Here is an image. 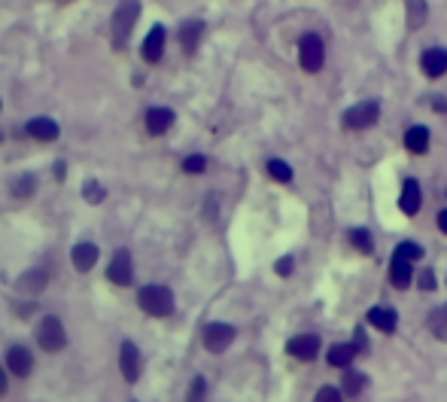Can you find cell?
<instances>
[{"mask_svg": "<svg viewBox=\"0 0 447 402\" xmlns=\"http://www.w3.org/2000/svg\"><path fill=\"white\" fill-rule=\"evenodd\" d=\"M137 305L149 317H167L174 311V292L162 287V283H149V287H143L137 292Z\"/></svg>", "mask_w": 447, "mask_h": 402, "instance_id": "cell-1", "label": "cell"}, {"mask_svg": "<svg viewBox=\"0 0 447 402\" xmlns=\"http://www.w3.org/2000/svg\"><path fill=\"white\" fill-rule=\"evenodd\" d=\"M298 58H301V67L308 73H317L323 67V58H326V49H323V40L317 34H305L298 40Z\"/></svg>", "mask_w": 447, "mask_h": 402, "instance_id": "cell-2", "label": "cell"}, {"mask_svg": "<svg viewBox=\"0 0 447 402\" xmlns=\"http://www.w3.org/2000/svg\"><path fill=\"white\" fill-rule=\"evenodd\" d=\"M377 116H381V107H377V100H362V104L350 107V110L344 113V128H353V131L371 128V125L377 122Z\"/></svg>", "mask_w": 447, "mask_h": 402, "instance_id": "cell-3", "label": "cell"}, {"mask_svg": "<svg viewBox=\"0 0 447 402\" xmlns=\"http://www.w3.org/2000/svg\"><path fill=\"white\" fill-rule=\"evenodd\" d=\"M37 341H40V348L49 350V354H55V350H61L67 345V335H64V326L58 317H46L43 323H40V329H37Z\"/></svg>", "mask_w": 447, "mask_h": 402, "instance_id": "cell-4", "label": "cell"}, {"mask_svg": "<svg viewBox=\"0 0 447 402\" xmlns=\"http://www.w3.org/2000/svg\"><path fill=\"white\" fill-rule=\"evenodd\" d=\"M140 15V3H122L119 10L113 15V40H116V49H122V43L128 40V34L134 28V22H137Z\"/></svg>", "mask_w": 447, "mask_h": 402, "instance_id": "cell-5", "label": "cell"}, {"mask_svg": "<svg viewBox=\"0 0 447 402\" xmlns=\"http://www.w3.org/2000/svg\"><path fill=\"white\" fill-rule=\"evenodd\" d=\"M201 338H204V348L210 350V354H222V350L234 341V326L210 323V326H204V335H201Z\"/></svg>", "mask_w": 447, "mask_h": 402, "instance_id": "cell-6", "label": "cell"}, {"mask_svg": "<svg viewBox=\"0 0 447 402\" xmlns=\"http://www.w3.org/2000/svg\"><path fill=\"white\" fill-rule=\"evenodd\" d=\"M107 278L113 281V283H119V287H128V283H131V278H134V268H131V256H128V250H116L113 262H109V268H107Z\"/></svg>", "mask_w": 447, "mask_h": 402, "instance_id": "cell-7", "label": "cell"}, {"mask_svg": "<svg viewBox=\"0 0 447 402\" xmlns=\"http://www.w3.org/2000/svg\"><path fill=\"white\" fill-rule=\"evenodd\" d=\"M286 354L295 359H314L319 354V338L317 335H295V338L286 341Z\"/></svg>", "mask_w": 447, "mask_h": 402, "instance_id": "cell-8", "label": "cell"}, {"mask_svg": "<svg viewBox=\"0 0 447 402\" xmlns=\"http://www.w3.org/2000/svg\"><path fill=\"white\" fill-rule=\"evenodd\" d=\"M119 366H122V375L125 381H137L140 378V350L134 341H125L122 350H119Z\"/></svg>", "mask_w": 447, "mask_h": 402, "instance_id": "cell-9", "label": "cell"}, {"mask_svg": "<svg viewBox=\"0 0 447 402\" xmlns=\"http://www.w3.org/2000/svg\"><path fill=\"white\" fill-rule=\"evenodd\" d=\"M162 52H165V28L162 24H153V31H149L146 40H143L140 55H143V61L146 64H156L158 58H162Z\"/></svg>", "mask_w": 447, "mask_h": 402, "instance_id": "cell-10", "label": "cell"}, {"mask_svg": "<svg viewBox=\"0 0 447 402\" xmlns=\"http://www.w3.org/2000/svg\"><path fill=\"white\" fill-rule=\"evenodd\" d=\"M6 366L13 368L19 378H24V375H31V368H33V357H31V350L28 348H22V345H15L6 350Z\"/></svg>", "mask_w": 447, "mask_h": 402, "instance_id": "cell-11", "label": "cell"}, {"mask_svg": "<svg viewBox=\"0 0 447 402\" xmlns=\"http://www.w3.org/2000/svg\"><path fill=\"white\" fill-rule=\"evenodd\" d=\"M423 70H426V77H432V80L444 77L447 73V49H438V46L426 49L423 52Z\"/></svg>", "mask_w": 447, "mask_h": 402, "instance_id": "cell-12", "label": "cell"}, {"mask_svg": "<svg viewBox=\"0 0 447 402\" xmlns=\"http://www.w3.org/2000/svg\"><path fill=\"white\" fill-rule=\"evenodd\" d=\"M420 201H423V195H420V183L417 180H404V186H402V198H399V207L408 216H414L420 211Z\"/></svg>", "mask_w": 447, "mask_h": 402, "instance_id": "cell-13", "label": "cell"}, {"mask_svg": "<svg viewBox=\"0 0 447 402\" xmlns=\"http://www.w3.org/2000/svg\"><path fill=\"white\" fill-rule=\"evenodd\" d=\"M171 125H174V113L167 110V107H153V110L146 113V131L149 134H165Z\"/></svg>", "mask_w": 447, "mask_h": 402, "instance_id": "cell-14", "label": "cell"}, {"mask_svg": "<svg viewBox=\"0 0 447 402\" xmlns=\"http://www.w3.org/2000/svg\"><path fill=\"white\" fill-rule=\"evenodd\" d=\"M404 147H408V153L423 156L429 149V128L426 125H414V128H408V134H404Z\"/></svg>", "mask_w": 447, "mask_h": 402, "instance_id": "cell-15", "label": "cell"}, {"mask_svg": "<svg viewBox=\"0 0 447 402\" xmlns=\"http://www.w3.org/2000/svg\"><path fill=\"white\" fill-rule=\"evenodd\" d=\"M28 134L37 140H55L58 134H61V128H58L52 119H46V116H37V119L28 122Z\"/></svg>", "mask_w": 447, "mask_h": 402, "instance_id": "cell-16", "label": "cell"}, {"mask_svg": "<svg viewBox=\"0 0 447 402\" xmlns=\"http://www.w3.org/2000/svg\"><path fill=\"white\" fill-rule=\"evenodd\" d=\"M368 323H371V326H377L381 332H393V329H395V323H399V317H395L393 308L377 305V308H371V311H368Z\"/></svg>", "mask_w": 447, "mask_h": 402, "instance_id": "cell-17", "label": "cell"}, {"mask_svg": "<svg viewBox=\"0 0 447 402\" xmlns=\"http://www.w3.org/2000/svg\"><path fill=\"white\" fill-rule=\"evenodd\" d=\"M70 259H73V268H77V271H89V268L98 262V247L95 244H77Z\"/></svg>", "mask_w": 447, "mask_h": 402, "instance_id": "cell-18", "label": "cell"}, {"mask_svg": "<svg viewBox=\"0 0 447 402\" xmlns=\"http://www.w3.org/2000/svg\"><path fill=\"white\" fill-rule=\"evenodd\" d=\"M353 357H356V345H332L328 348V363L338 368H350Z\"/></svg>", "mask_w": 447, "mask_h": 402, "instance_id": "cell-19", "label": "cell"}, {"mask_svg": "<svg viewBox=\"0 0 447 402\" xmlns=\"http://www.w3.org/2000/svg\"><path fill=\"white\" fill-rule=\"evenodd\" d=\"M390 281L395 283V287H408L411 283V262H404V259L393 256V265H390Z\"/></svg>", "mask_w": 447, "mask_h": 402, "instance_id": "cell-20", "label": "cell"}, {"mask_svg": "<svg viewBox=\"0 0 447 402\" xmlns=\"http://www.w3.org/2000/svg\"><path fill=\"white\" fill-rule=\"evenodd\" d=\"M201 22H185L183 28H180V37H183V49L185 52H195V46H198V40H201Z\"/></svg>", "mask_w": 447, "mask_h": 402, "instance_id": "cell-21", "label": "cell"}, {"mask_svg": "<svg viewBox=\"0 0 447 402\" xmlns=\"http://www.w3.org/2000/svg\"><path fill=\"white\" fill-rule=\"evenodd\" d=\"M268 174H271L274 180H280V183H289L292 180V168L283 162V158H271L268 162Z\"/></svg>", "mask_w": 447, "mask_h": 402, "instance_id": "cell-22", "label": "cell"}, {"mask_svg": "<svg viewBox=\"0 0 447 402\" xmlns=\"http://www.w3.org/2000/svg\"><path fill=\"white\" fill-rule=\"evenodd\" d=\"M393 256L404 259V262H414V259H423V247H420V244H411V241H402V244L395 247Z\"/></svg>", "mask_w": 447, "mask_h": 402, "instance_id": "cell-23", "label": "cell"}, {"mask_svg": "<svg viewBox=\"0 0 447 402\" xmlns=\"http://www.w3.org/2000/svg\"><path fill=\"white\" fill-rule=\"evenodd\" d=\"M350 244L356 247V250H362V253H371V250H374L371 232H365V229H353V232H350Z\"/></svg>", "mask_w": 447, "mask_h": 402, "instance_id": "cell-24", "label": "cell"}, {"mask_svg": "<svg viewBox=\"0 0 447 402\" xmlns=\"http://www.w3.org/2000/svg\"><path fill=\"white\" fill-rule=\"evenodd\" d=\"M426 22V3H417V0H411L408 3V28L414 31L420 24Z\"/></svg>", "mask_w": 447, "mask_h": 402, "instance_id": "cell-25", "label": "cell"}, {"mask_svg": "<svg viewBox=\"0 0 447 402\" xmlns=\"http://www.w3.org/2000/svg\"><path fill=\"white\" fill-rule=\"evenodd\" d=\"M429 326H432L435 338H447V308H435V311H432V320H429Z\"/></svg>", "mask_w": 447, "mask_h": 402, "instance_id": "cell-26", "label": "cell"}, {"mask_svg": "<svg viewBox=\"0 0 447 402\" xmlns=\"http://www.w3.org/2000/svg\"><path fill=\"white\" fill-rule=\"evenodd\" d=\"M362 384H365V375L347 368V375H344V393H347V396H356V393L362 390Z\"/></svg>", "mask_w": 447, "mask_h": 402, "instance_id": "cell-27", "label": "cell"}, {"mask_svg": "<svg viewBox=\"0 0 447 402\" xmlns=\"http://www.w3.org/2000/svg\"><path fill=\"white\" fill-rule=\"evenodd\" d=\"M19 287L22 290H31V292H40L46 287V274L43 271H31V274H24V278L19 281Z\"/></svg>", "mask_w": 447, "mask_h": 402, "instance_id": "cell-28", "label": "cell"}, {"mask_svg": "<svg viewBox=\"0 0 447 402\" xmlns=\"http://www.w3.org/2000/svg\"><path fill=\"white\" fill-rule=\"evenodd\" d=\"M183 171L185 174H204L207 171V158L204 156H189L183 162Z\"/></svg>", "mask_w": 447, "mask_h": 402, "instance_id": "cell-29", "label": "cell"}, {"mask_svg": "<svg viewBox=\"0 0 447 402\" xmlns=\"http://www.w3.org/2000/svg\"><path fill=\"white\" fill-rule=\"evenodd\" d=\"M207 396V381L204 378H195L189 387V396H185V402H204Z\"/></svg>", "mask_w": 447, "mask_h": 402, "instance_id": "cell-30", "label": "cell"}, {"mask_svg": "<svg viewBox=\"0 0 447 402\" xmlns=\"http://www.w3.org/2000/svg\"><path fill=\"white\" fill-rule=\"evenodd\" d=\"M82 195H86V201H91V204H98V201H104V189H100V183L89 180L86 189H82Z\"/></svg>", "mask_w": 447, "mask_h": 402, "instance_id": "cell-31", "label": "cell"}, {"mask_svg": "<svg viewBox=\"0 0 447 402\" xmlns=\"http://www.w3.org/2000/svg\"><path fill=\"white\" fill-rule=\"evenodd\" d=\"M33 186H37V180L33 177H22L19 183H15V195H33Z\"/></svg>", "mask_w": 447, "mask_h": 402, "instance_id": "cell-32", "label": "cell"}, {"mask_svg": "<svg viewBox=\"0 0 447 402\" xmlns=\"http://www.w3.org/2000/svg\"><path fill=\"white\" fill-rule=\"evenodd\" d=\"M317 402H341V390L338 387H323L317 393Z\"/></svg>", "mask_w": 447, "mask_h": 402, "instance_id": "cell-33", "label": "cell"}, {"mask_svg": "<svg viewBox=\"0 0 447 402\" xmlns=\"http://www.w3.org/2000/svg\"><path fill=\"white\" fill-rule=\"evenodd\" d=\"M420 287H423V290H435V274H432V271H423V274H420Z\"/></svg>", "mask_w": 447, "mask_h": 402, "instance_id": "cell-34", "label": "cell"}, {"mask_svg": "<svg viewBox=\"0 0 447 402\" xmlns=\"http://www.w3.org/2000/svg\"><path fill=\"white\" fill-rule=\"evenodd\" d=\"M277 274H283V278L286 274H292V259L289 256H283L280 262H277Z\"/></svg>", "mask_w": 447, "mask_h": 402, "instance_id": "cell-35", "label": "cell"}, {"mask_svg": "<svg viewBox=\"0 0 447 402\" xmlns=\"http://www.w3.org/2000/svg\"><path fill=\"white\" fill-rule=\"evenodd\" d=\"M438 229H441V232H447V207H444L441 214H438Z\"/></svg>", "mask_w": 447, "mask_h": 402, "instance_id": "cell-36", "label": "cell"}, {"mask_svg": "<svg viewBox=\"0 0 447 402\" xmlns=\"http://www.w3.org/2000/svg\"><path fill=\"white\" fill-rule=\"evenodd\" d=\"M0 396H6V372L0 368Z\"/></svg>", "mask_w": 447, "mask_h": 402, "instance_id": "cell-37", "label": "cell"}]
</instances>
